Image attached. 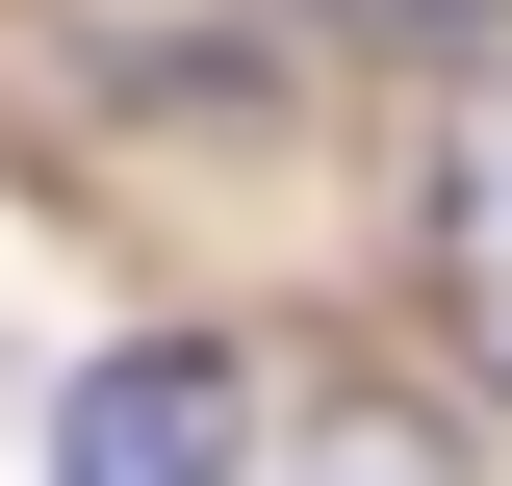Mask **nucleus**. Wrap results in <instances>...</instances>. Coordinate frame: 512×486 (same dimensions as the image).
Instances as JSON below:
<instances>
[{"instance_id": "f257e3e1", "label": "nucleus", "mask_w": 512, "mask_h": 486, "mask_svg": "<svg viewBox=\"0 0 512 486\" xmlns=\"http://www.w3.org/2000/svg\"><path fill=\"white\" fill-rule=\"evenodd\" d=\"M231 435H256V384L205 359V333H128V359H77L52 486H231Z\"/></svg>"}, {"instance_id": "f03ea898", "label": "nucleus", "mask_w": 512, "mask_h": 486, "mask_svg": "<svg viewBox=\"0 0 512 486\" xmlns=\"http://www.w3.org/2000/svg\"><path fill=\"white\" fill-rule=\"evenodd\" d=\"M487 359H512V154H487Z\"/></svg>"}]
</instances>
